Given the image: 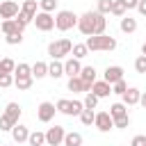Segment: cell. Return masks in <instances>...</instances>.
Instances as JSON below:
<instances>
[{
	"instance_id": "cell-1",
	"label": "cell",
	"mask_w": 146,
	"mask_h": 146,
	"mask_svg": "<svg viewBox=\"0 0 146 146\" xmlns=\"http://www.w3.org/2000/svg\"><path fill=\"white\" fill-rule=\"evenodd\" d=\"M84 46H87V50H94V52H98V50H107L110 52V50L116 48V39L107 36V34H96V36H87Z\"/></svg>"
},
{
	"instance_id": "cell-2",
	"label": "cell",
	"mask_w": 146,
	"mask_h": 146,
	"mask_svg": "<svg viewBox=\"0 0 146 146\" xmlns=\"http://www.w3.org/2000/svg\"><path fill=\"white\" fill-rule=\"evenodd\" d=\"M21 119V105L18 103H9L5 107V114L0 116V130H11Z\"/></svg>"
},
{
	"instance_id": "cell-3",
	"label": "cell",
	"mask_w": 146,
	"mask_h": 146,
	"mask_svg": "<svg viewBox=\"0 0 146 146\" xmlns=\"http://www.w3.org/2000/svg\"><path fill=\"white\" fill-rule=\"evenodd\" d=\"M75 25H78V16H75L71 9L57 11V16H55V27H57L59 32H66V30H71V27H75Z\"/></svg>"
},
{
	"instance_id": "cell-4",
	"label": "cell",
	"mask_w": 146,
	"mask_h": 146,
	"mask_svg": "<svg viewBox=\"0 0 146 146\" xmlns=\"http://www.w3.org/2000/svg\"><path fill=\"white\" fill-rule=\"evenodd\" d=\"M55 107H57V112H62L66 116H80V112L84 110L82 100H66V98H59L55 103Z\"/></svg>"
},
{
	"instance_id": "cell-5",
	"label": "cell",
	"mask_w": 146,
	"mask_h": 146,
	"mask_svg": "<svg viewBox=\"0 0 146 146\" xmlns=\"http://www.w3.org/2000/svg\"><path fill=\"white\" fill-rule=\"evenodd\" d=\"M34 16H36V0H25V2L21 5V11H18L16 21L25 27L27 23H32V21H34Z\"/></svg>"
},
{
	"instance_id": "cell-6",
	"label": "cell",
	"mask_w": 146,
	"mask_h": 146,
	"mask_svg": "<svg viewBox=\"0 0 146 146\" xmlns=\"http://www.w3.org/2000/svg\"><path fill=\"white\" fill-rule=\"evenodd\" d=\"M94 27H96V11H84L78 18V30L84 36H94Z\"/></svg>"
},
{
	"instance_id": "cell-7",
	"label": "cell",
	"mask_w": 146,
	"mask_h": 146,
	"mask_svg": "<svg viewBox=\"0 0 146 146\" xmlns=\"http://www.w3.org/2000/svg\"><path fill=\"white\" fill-rule=\"evenodd\" d=\"M71 48H73V43H71L68 39H59V41L48 43V55H50L52 59H59V57L68 55V52H71Z\"/></svg>"
},
{
	"instance_id": "cell-8",
	"label": "cell",
	"mask_w": 146,
	"mask_h": 146,
	"mask_svg": "<svg viewBox=\"0 0 146 146\" xmlns=\"http://www.w3.org/2000/svg\"><path fill=\"white\" fill-rule=\"evenodd\" d=\"M34 25H36V30H41V32H50V30L55 27V18H52V14L36 11V16H34Z\"/></svg>"
},
{
	"instance_id": "cell-9",
	"label": "cell",
	"mask_w": 146,
	"mask_h": 146,
	"mask_svg": "<svg viewBox=\"0 0 146 146\" xmlns=\"http://www.w3.org/2000/svg\"><path fill=\"white\" fill-rule=\"evenodd\" d=\"M55 112H57L55 103L43 100V103L39 105V110H36V116H39V121H41V123H48V121H52V119H55Z\"/></svg>"
},
{
	"instance_id": "cell-10",
	"label": "cell",
	"mask_w": 146,
	"mask_h": 146,
	"mask_svg": "<svg viewBox=\"0 0 146 146\" xmlns=\"http://www.w3.org/2000/svg\"><path fill=\"white\" fill-rule=\"evenodd\" d=\"M18 11H21L18 2H14V0H5V2H0V18L11 21V18L18 16Z\"/></svg>"
},
{
	"instance_id": "cell-11",
	"label": "cell",
	"mask_w": 146,
	"mask_h": 146,
	"mask_svg": "<svg viewBox=\"0 0 146 146\" xmlns=\"http://www.w3.org/2000/svg\"><path fill=\"white\" fill-rule=\"evenodd\" d=\"M94 125L100 130V132H110L114 128V119L110 116V112H98L96 119H94Z\"/></svg>"
},
{
	"instance_id": "cell-12",
	"label": "cell",
	"mask_w": 146,
	"mask_h": 146,
	"mask_svg": "<svg viewBox=\"0 0 146 146\" xmlns=\"http://www.w3.org/2000/svg\"><path fill=\"white\" fill-rule=\"evenodd\" d=\"M64 135H66V130H64L62 125H55V128H50V130L46 132V144H48V146H59V144L64 141Z\"/></svg>"
},
{
	"instance_id": "cell-13",
	"label": "cell",
	"mask_w": 146,
	"mask_h": 146,
	"mask_svg": "<svg viewBox=\"0 0 146 146\" xmlns=\"http://www.w3.org/2000/svg\"><path fill=\"white\" fill-rule=\"evenodd\" d=\"M103 80H105L107 84H114V82L123 80V68H121V66H107L105 73H103Z\"/></svg>"
},
{
	"instance_id": "cell-14",
	"label": "cell",
	"mask_w": 146,
	"mask_h": 146,
	"mask_svg": "<svg viewBox=\"0 0 146 146\" xmlns=\"http://www.w3.org/2000/svg\"><path fill=\"white\" fill-rule=\"evenodd\" d=\"M96 98H105V96H110L112 94V84H107L105 80H96L94 84H91V89H89Z\"/></svg>"
},
{
	"instance_id": "cell-15",
	"label": "cell",
	"mask_w": 146,
	"mask_h": 146,
	"mask_svg": "<svg viewBox=\"0 0 146 146\" xmlns=\"http://www.w3.org/2000/svg\"><path fill=\"white\" fill-rule=\"evenodd\" d=\"M0 30H2V32L9 36V34H23V30H25V27H23V25H21L16 18H11V21H2Z\"/></svg>"
},
{
	"instance_id": "cell-16",
	"label": "cell",
	"mask_w": 146,
	"mask_h": 146,
	"mask_svg": "<svg viewBox=\"0 0 146 146\" xmlns=\"http://www.w3.org/2000/svg\"><path fill=\"white\" fill-rule=\"evenodd\" d=\"M80 71H82L80 59L71 57V59H66V62H64V75H68V78H78V75H80Z\"/></svg>"
},
{
	"instance_id": "cell-17",
	"label": "cell",
	"mask_w": 146,
	"mask_h": 146,
	"mask_svg": "<svg viewBox=\"0 0 146 146\" xmlns=\"http://www.w3.org/2000/svg\"><path fill=\"white\" fill-rule=\"evenodd\" d=\"M139 96H141V91H139L137 87H128V91L121 96V98H123L121 103H123L125 107H130V105H137V103H139Z\"/></svg>"
},
{
	"instance_id": "cell-18",
	"label": "cell",
	"mask_w": 146,
	"mask_h": 146,
	"mask_svg": "<svg viewBox=\"0 0 146 146\" xmlns=\"http://www.w3.org/2000/svg\"><path fill=\"white\" fill-rule=\"evenodd\" d=\"M89 89H91V84L82 82L80 78H68V91H73V94H87Z\"/></svg>"
},
{
	"instance_id": "cell-19",
	"label": "cell",
	"mask_w": 146,
	"mask_h": 146,
	"mask_svg": "<svg viewBox=\"0 0 146 146\" xmlns=\"http://www.w3.org/2000/svg\"><path fill=\"white\" fill-rule=\"evenodd\" d=\"M11 137H14V141H16V144H23V141H27L30 132H27V128H25L23 123H16V125L11 128Z\"/></svg>"
},
{
	"instance_id": "cell-20",
	"label": "cell",
	"mask_w": 146,
	"mask_h": 146,
	"mask_svg": "<svg viewBox=\"0 0 146 146\" xmlns=\"http://www.w3.org/2000/svg\"><path fill=\"white\" fill-rule=\"evenodd\" d=\"M82 82H87V84H94L96 82V68L94 66H82V71H80V75H78Z\"/></svg>"
},
{
	"instance_id": "cell-21",
	"label": "cell",
	"mask_w": 146,
	"mask_h": 146,
	"mask_svg": "<svg viewBox=\"0 0 146 146\" xmlns=\"http://www.w3.org/2000/svg\"><path fill=\"white\" fill-rule=\"evenodd\" d=\"M119 27H121V32H128V34H132V32L137 30V18H132V16H123Z\"/></svg>"
},
{
	"instance_id": "cell-22",
	"label": "cell",
	"mask_w": 146,
	"mask_h": 146,
	"mask_svg": "<svg viewBox=\"0 0 146 146\" xmlns=\"http://www.w3.org/2000/svg\"><path fill=\"white\" fill-rule=\"evenodd\" d=\"M48 75H50L52 80L62 78V75H64V64L57 62V59H52V64H48Z\"/></svg>"
},
{
	"instance_id": "cell-23",
	"label": "cell",
	"mask_w": 146,
	"mask_h": 146,
	"mask_svg": "<svg viewBox=\"0 0 146 146\" xmlns=\"http://www.w3.org/2000/svg\"><path fill=\"white\" fill-rule=\"evenodd\" d=\"M62 144L64 146H82V135L80 132H66Z\"/></svg>"
},
{
	"instance_id": "cell-24",
	"label": "cell",
	"mask_w": 146,
	"mask_h": 146,
	"mask_svg": "<svg viewBox=\"0 0 146 146\" xmlns=\"http://www.w3.org/2000/svg\"><path fill=\"white\" fill-rule=\"evenodd\" d=\"M46 75H48V64H46V62H36V64L32 66V78L41 80V78H46Z\"/></svg>"
},
{
	"instance_id": "cell-25",
	"label": "cell",
	"mask_w": 146,
	"mask_h": 146,
	"mask_svg": "<svg viewBox=\"0 0 146 146\" xmlns=\"http://www.w3.org/2000/svg\"><path fill=\"white\" fill-rule=\"evenodd\" d=\"M14 78H27V75H32V66L30 64H25V62H21V64H16V68H14Z\"/></svg>"
},
{
	"instance_id": "cell-26",
	"label": "cell",
	"mask_w": 146,
	"mask_h": 146,
	"mask_svg": "<svg viewBox=\"0 0 146 146\" xmlns=\"http://www.w3.org/2000/svg\"><path fill=\"white\" fill-rule=\"evenodd\" d=\"M32 82H34L32 75H27V78H14V84L18 87V91H27L32 87Z\"/></svg>"
},
{
	"instance_id": "cell-27",
	"label": "cell",
	"mask_w": 146,
	"mask_h": 146,
	"mask_svg": "<svg viewBox=\"0 0 146 146\" xmlns=\"http://www.w3.org/2000/svg\"><path fill=\"white\" fill-rule=\"evenodd\" d=\"M128 114V107L123 105V103H114L112 107H110V116L112 119H119V116H125Z\"/></svg>"
},
{
	"instance_id": "cell-28",
	"label": "cell",
	"mask_w": 146,
	"mask_h": 146,
	"mask_svg": "<svg viewBox=\"0 0 146 146\" xmlns=\"http://www.w3.org/2000/svg\"><path fill=\"white\" fill-rule=\"evenodd\" d=\"M27 144H30V146H43V144H46V132H30Z\"/></svg>"
},
{
	"instance_id": "cell-29",
	"label": "cell",
	"mask_w": 146,
	"mask_h": 146,
	"mask_svg": "<svg viewBox=\"0 0 146 146\" xmlns=\"http://www.w3.org/2000/svg\"><path fill=\"white\" fill-rule=\"evenodd\" d=\"M14 68H16V62L11 57H2L0 59V73H14Z\"/></svg>"
},
{
	"instance_id": "cell-30",
	"label": "cell",
	"mask_w": 146,
	"mask_h": 146,
	"mask_svg": "<svg viewBox=\"0 0 146 146\" xmlns=\"http://www.w3.org/2000/svg\"><path fill=\"white\" fill-rule=\"evenodd\" d=\"M71 52H73V57L75 59H82V57H87V46L84 43H73V48H71Z\"/></svg>"
},
{
	"instance_id": "cell-31",
	"label": "cell",
	"mask_w": 146,
	"mask_h": 146,
	"mask_svg": "<svg viewBox=\"0 0 146 146\" xmlns=\"http://www.w3.org/2000/svg\"><path fill=\"white\" fill-rule=\"evenodd\" d=\"M110 14L123 18V16H125V7H123V2H121V0H112V11H110Z\"/></svg>"
},
{
	"instance_id": "cell-32",
	"label": "cell",
	"mask_w": 146,
	"mask_h": 146,
	"mask_svg": "<svg viewBox=\"0 0 146 146\" xmlns=\"http://www.w3.org/2000/svg\"><path fill=\"white\" fill-rule=\"evenodd\" d=\"M82 105H84V110H96V105H98V98H96L91 91H87V96H84Z\"/></svg>"
},
{
	"instance_id": "cell-33",
	"label": "cell",
	"mask_w": 146,
	"mask_h": 146,
	"mask_svg": "<svg viewBox=\"0 0 146 146\" xmlns=\"http://www.w3.org/2000/svg\"><path fill=\"white\" fill-rule=\"evenodd\" d=\"M94 119H96V112H94V110H82V112H80V121H82L84 125H91Z\"/></svg>"
},
{
	"instance_id": "cell-34",
	"label": "cell",
	"mask_w": 146,
	"mask_h": 146,
	"mask_svg": "<svg viewBox=\"0 0 146 146\" xmlns=\"http://www.w3.org/2000/svg\"><path fill=\"white\" fill-rule=\"evenodd\" d=\"M39 7H41V11L52 14V11L57 9V0H39Z\"/></svg>"
},
{
	"instance_id": "cell-35",
	"label": "cell",
	"mask_w": 146,
	"mask_h": 146,
	"mask_svg": "<svg viewBox=\"0 0 146 146\" xmlns=\"http://www.w3.org/2000/svg\"><path fill=\"white\" fill-rule=\"evenodd\" d=\"M128 91V84H125V80H119V82H114L112 84V94H119V96H123Z\"/></svg>"
},
{
	"instance_id": "cell-36",
	"label": "cell",
	"mask_w": 146,
	"mask_h": 146,
	"mask_svg": "<svg viewBox=\"0 0 146 146\" xmlns=\"http://www.w3.org/2000/svg\"><path fill=\"white\" fill-rule=\"evenodd\" d=\"M96 11L103 14V16L110 14V11H112V0H98V9H96Z\"/></svg>"
},
{
	"instance_id": "cell-37",
	"label": "cell",
	"mask_w": 146,
	"mask_h": 146,
	"mask_svg": "<svg viewBox=\"0 0 146 146\" xmlns=\"http://www.w3.org/2000/svg\"><path fill=\"white\" fill-rule=\"evenodd\" d=\"M14 84V75L11 73H0V89H7Z\"/></svg>"
},
{
	"instance_id": "cell-38",
	"label": "cell",
	"mask_w": 146,
	"mask_h": 146,
	"mask_svg": "<svg viewBox=\"0 0 146 146\" xmlns=\"http://www.w3.org/2000/svg\"><path fill=\"white\" fill-rule=\"evenodd\" d=\"M135 71H137V73H146V57H144V55H139V57L135 59Z\"/></svg>"
},
{
	"instance_id": "cell-39",
	"label": "cell",
	"mask_w": 146,
	"mask_h": 146,
	"mask_svg": "<svg viewBox=\"0 0 146 146\" xmlns=\"http://www.w3.org/2000/svg\"><path fill=\"white\" fill-rule=\"evenodd\" d=\"M128 125H130V116H128V114L114 119V128H128Z\"/></svg>"
},
{
	"instance_id": "cell-40",
	"label": "cell",
	"mask_w": 146,
	"mask_h": 146,
	"mask_svg": "<svg viewBox=\"0 0 146 146\" xmlns=\"http://www.w3.org/2000/svg\"><path fill=\"white\" fill-rule=\"evenodd\" d=\"M21 41H23V34H9V36H7V43H9V46H18Z\"/></svg>"
},
{
	"instance_id": "cell-41",
	"label": "cell",
	"mask_w": 146,
	"mask_h": 146,
	"mask_svg": "<svg viewBox=\"0 0 146 146\" xmlns=\"http://www.w3.org/2000/svg\"><path fill=\"white\" fill-rule=\"evenodd\" d=\"M130 146H146V137H144V135H137V137H132Z\"/></svg>"
},
{
	"instance_id": "cell-42",
	"label": "cell",
	"mask_w": 146,
	"mask_h": 146,
	"mask_svg": "<svg viewBox=\"0 0 146 146\" xmlns=\"http://www.w3.org/2000/svg\"><path fill=\"white\" fill-rule=\"evenodd\" d=\"M121 2H123L125 9H137V2H139V0H121Z\"/></svg>"
},
{
	"instance_id": "cell-43",
	"label": "cell",
	"mask_w": 146,
	"mask_h": 146,
	"mask_svg": "<svg viewBox=\"0 0 146 146\" xmlns=\"http://www.w3.org/2000/svg\"><path fill=\"white\" fill-rule=\"evenodd\" d=\"M137 11H139L141 16H146V0H139V2H137Z\"/></svg>"
},
{
	"instance_id": "cell-44",
	"label": "cell",
	"mask_w": 146,
	"mask_h": 146,
	"mask_svg": "<svg viewBox=\"0 0 146 146\" xmlns=\"http://www.w3.org/2000/svg\"><path fill=\"white\" fill-rule=\"evenodd\" d=\"M139 105L146 110V91H141V96H139Z\"/></svg>"
},
{
	"instance_id": "cell-45",
	"label": "cell",
	"mask_w": 146,
	"mask_h": 146,
	"mask_svg": "<svg viewBox=\"0 0 146 146\" xmlns=\"http://www.w3.org/2000/svg\"><path fill=\"white\" fill-rule=\"evenodd\" d=\"M141 55H144V57H146V43H144V46H141Z\"/></svg>"
},
{
	"instance_id": "cell-46",
	"label": "cell",
	"mask_w": 146,
	"mask_h": 146,
	"mask_svg": "<svg viewBox=\"0 0 146 146\" xmlns=\"http://www.w3.org/2000/svg\"><path fill=\"white\" fill-rule=\"evenodd\" d=\"M125 146H128V144H125Z\"/></svg>"
}]
</instances>
